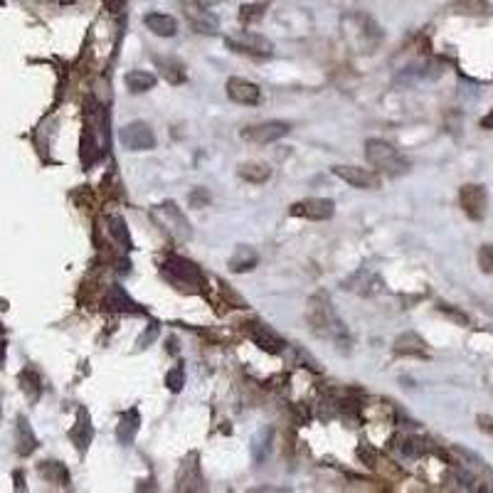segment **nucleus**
Returning <instances> with one entry per match:
<instances>
[{
	"label": "nucleus",
	"instance_id": "f257e3e1",
	"mask_svg": "<svg viewBox=\"0 0 493 493\" xmlns=\"http://www.w3.org/2000/svg\"><path fill=\"white\" fill-rule=\"evenodd\" d=\"M365 156H368L370 165H375L377 171L388 173V176H402V173L410 171V163L402 158V153L382 138L365 141Z\"/></svg>",
	"mask_w": 493,
	"mask_h": 493
},
{
	"label": "nucleus",
	"instance_id": "f03ea898",
	"mask_svg": "<svg viewBox=\"0 0 493 493\" xmlns=\"http://www.w3.org/2000/svg\"><path fill=\"white\" fill-rule=\"evenodd\" d=\"M308 323L316 335L321 338H338L343 333V323L335 316L331 299L323 291H318L311 301H308Z\"/></svg>",
	"mask_w": 493,
	"mask_h": 493
},
{
	"label": "nucleus",
	"instance_id": "7ed1b4c3",
	"mask_svg": "<svg viewBox=\"0 0 493 493\" xmlns=\"http://www.w3.org/2000/svg\"><path fill=\"white\" fill-rule=\"evenodd\" d=\"M163 276L168 279V282H173L176 286L185 289V291H190V289H198L202 286V274H200V269L193 264V262H188V259L182 257H171L168 262L163 264Z\"/></svg>",
	"mask_w": 493,
	"mask_h": 493
},
{
	"label": "nucleus",
	"instance_id": "20e7f679",
	"mask_svg": "<svg viewBox=\"0 0 493 493\" xmlns=\"http://www.w3.org/2000/svg\"><path fill=\"white\" fill-rule=\"evenodd\" d=\"M151 218L156 220L165 232H171L173 240H188L190 237V224L188 220H185V215L178 210L176 202H163V205L153 207Z\"/></svg>",
	"mask_w": 493,
	"mask_h": 493
},
{
	"label": "nucleus",
	"instance_id": "39448f33",
	"mask_svg": "<svg viewBox=\"0 0 493 493\" xmlns=\"http://www.w3.org/2000/svg\"><path fill=\"white\" fill-rule=\"evenodd\" d=\"M291 131V123L286 121H262V123H254V126H246L242 131V138L249 143H257V146H266V143H274L279 138Z\"/></svg>",
	"mask_w": 493,
	"mask_h": 493
},
{
	"label": "nucleus",
	"instance_id": "423d86ee",
	"mask_svg": "<svg viewBox=\"0 0 493 493\" xmlns=\"http://www.w3.org/2000/svg\"><path fill=\"white\" fill-rule=\"evenodd\" d=\"M118 138H121L123 148H129V151H151V148H156V134H153V129L146 121L126 123Z\"/></svg>",
	"mask_w": 493,
	"mask_h": 493
},
{
	"label": "nucleus",
	"instance_id": "0eeeda50",
	"mask_svg": "<svg viewBox=\"0 0 493 493\" xmlns=\"http://www.w3.org/2000/svg\"><path fill=\"white\" fill-rule=\"evenodd\" d=\"M459 202H461V210L466 212V218H471V220L486 218L488 193L483 185H476V182L464 185V188L459 190Z\"/></svg>",
	"mask_w": 493,
	"mask_h": 493
},
{
	"label": "nucleus",
	"instance_id": "6e6552de",
	"mask_svg": "<svg viewBox=\"0 0 493 493\" xmlns=\"http://www.w3.org/2000/svg\"><path fill=\"white\" fill-rule=\"evenodd\" d=\"M289 212L294 218H306V220H331L335 212L333 200L328 198H308L301 200V202H294L289 207Z\"/></svg>",
	"mask_w": 493,
	"mask_h": 493
},
{
	"label": "nucleus",
	"instance_id": "1a4fd4ad",
	"mask_svg": "<svg viewBox=\"0 0 493 493\" xmlns=\"http://www.w3.org/2000/svg\"><path fill=\"white\" fill-rule=\"evenodd\" d=\"M227 48H232L235 52L242 54H254V57H266L271 54V45L266 37L257 35V32H242V35L227 37Z\"/></svg>",
	"mask_w": 493,
	"mask_h": 493
},
{
	"label": "nucleus",
	"instance_id": "9d476101",
	"mask_svg": "<svg viewBox=\"0 0 493 493\" xmlns=\"http://www.w3.org/2000/svg\"><path fill=\"white\" fill-rule=\"evenodd\" d=\"M246 335L252 338L254 346H259L264 353H271V355H279V353H284V348H286V343H284L269 326H262V323L257 321L246 323Z\"/></svg>",
	"mask_w": 493,
	"mask_h": 493
},
{
	"label": "nucleus",
	"instance_id": "9b49d317",
	"mask_svg": "<svg viewBox=\"0 0 493 493\" xmlns=\"http://www.w3.org/2000/svg\"><path fill=\"white\" fill-rule=\"evenodd\" d=\"M333 176L346 180L353 188H360V190L377 188L375 173L368 171V168H358V165H333Z\"/></svg>",
	"mask_w": 493,
	"mask_h": 493
},
{
	"label": "nucleus",
	"instance_id": "f8f14e48",
	"mask_svg": "<svg viewBox=\"0 0 493 493\" xmlns=\"http://www.w3.org/2000/svg\"><path fill=\"white\" fill-rule=\"evenodd\" d=\"M227 96L232 101H237V104L254 106V104H259V99H262V89H259L254 82H249V79L232 76V79H227Z\"/></svg>",
	"mask_w": 493,
	"mask_h": 493
},
{
	"label": "nucleus",
	"instance_id": "ddd939ff",
	"mask_svg": "<svg viewBox=\"0 0 493 493\" xmlns=\"http://www.w3.org/2000/svg\"><path fill=\"white\" fill-rule=\"evenodd\" d=\"M70 439L74 441L79 452H87V446L92 444V439H94V427H92L89 412L84 410V407H79V412H76V424L72 427Z\"/></svg>",
	"mask_w": 493,
	"mask_h": 493
},
{
	"label": "nucleus",
	"instance_id": "4468645a",
	"mask_svg": "<svg viewBox=\"0 0 493 493\" xmlns=\"http://www.w3.org/2000/svg\"><path fill=\"white\" fill-rule=\"evenodd\" d=\"M146 28L151 30L153 35L158 37H176L178 35V20L173 15H165V12H148L143 18Z\"/></svg>",
	"mask_w": 493,
	"mask_h": 493
},
{
	"label": "nucleus",
	"instance_id": "2eb2a0df",
	"mask_svg": "<svg viewBox=\"0 0 493 493\" xmlns=\"http://www.w3.org/2000/svg\"><path fill=\"white\" fill-rule=\"evenodd\" d=\"M395 353L397 355H427V343L422 341V335L415 333V331H407V333L397 335L395 341Z\"/></svg>",
	"mask_w": 493,
	"mask_h": 493
},
{
	"label": "nucleus",
	"instance_id": "dca6fc26",
	"mask_svg": "<svg viewBox=\"0 0 493 493\" xmlns=\"http://www.w3.org/2000/svg\"><path fill=\"white\" fill-rule=\"evenodd\" d=\"M259 262V254L254 252L252 246H244L240 244L235 249V254L229 257V271H235V274H244V271H252Z\"/></svg>",
	"mask_w": 493,
	"mask_h": 493
},
{
	"label": "nucleus",
	"instance_id": "f3484780",
	"mask_svg": "<svg viewBox=\"0 0 493 493\" xmlns=\"http://www.w3.org/2000/svg\"><path fill=\"white\" fill-rule=\"evenodd\" d=\"M188 18L193 23V28L202 35H215L218 32V18L210 15L207 10H200V8H188Z\"/></svg>",
	"mask_w": 493,
	"mask_h": 493
},
{
	"label": "nucleus",
	"instance_id": "a211bd4d",
	"mask_svg": "<svg viewBox=\"0 0 493 493\" xmlns=\"http://www.w3.org/2000/svg\"><path fill=\"white\" fill-rule=\"evenodd\" d=\"M240 178L246 182H254V185H262L271 178V168L266 163H242Z\"/></svg>",
	"mask_w": 493,
	"mask_h": 493
},
{
	"label": "nucleus",
	"instance_id": "6ab92c4d",
	"mask_svg": "<svg viewBox=\"0 0 493 493\" xmlns=\"http://www.w3.org/2000/svg\"><path fill=\"white\" fill-rule=\"evenodd\" d=\"M190 481H200V466H198V454L188 457L182 461L180 471H178V488L185 491V488H193Z\"/></svg>",
	"mask_w": 493,
	"mask_h": 493
},
{
	"label": "nucleus",
	"instance_id": "aec40b11",
	"mask_svg": "<svg viewBox=\"0 0 493 493\" xmlns=\"http://www.w3.org/2000/svg\"><path fill=\"white\" fill-rule=\"evenodd\" d=\"M126 87H129L134 94H143V92L156 87V76L146 70H134L126 74Z\"/></svg>",
	"mask_w": 493,
	"mask_h": 493
},
{
	"label": "nucleus",
	"instance_id": "412c9836",
	"mask_svg": "<svg viewBox=\"0 0 493 493\" xmlns=\"http://www.w3.org/2000/svg\"><path fill=\"white\" fill-rule=\"evenodd\" d=\"M156 65H158L160 74H163L171 84H182L185 79H188V74H185V67H182L180 62H178V59H163V57H158V59H156Z\"/></svg>",
	"mask_w": 493,
	"mask_h": 493
},
{
	"label": "nucleus",
	"instance_id": "4be33fe9",
	"mask_svg": "<svg viewBox=\"0 0 493 493\" xmlns=\"http://www.w3.org/2000/svg\"><path fill=\"white\" fill-rule=\"evenodd\" d=\"M136 432H138V412L131 410V412H126V415L121 417V422H118L116 437H118L121 444H131L134 437H136Z\"/></svg>",
	"mask_w": 493,
	"mask_h": 493
},
{
	"label": "nucleus",
	"instance_id": "5701e85b",
	"mask_svg": "<svg viewBox=\"0 0 493 493\" xmlns=\"http://www.w3.org/2000/svg\"><path fill=\"white\" fill-rule=\"evenodd\" d=\"M35 446H37V439L35 434H32V429H30L28 419L20 417L18 419V452L23 454V457H28V454L35 452Z\"/></svg>",
	"mask_w": 493,
	"mask_h": 493
},
{
	"label": "nucleus",
	"instance_id": "b1692460",
	"mask_svg": "<svg viewBox=\"0 0 493 493\" xmlns=\"http://www.w3.org/2000/svg\"><path fill=\"white\" fill-rule=\"evenodd\" d=\"M106 308H112V311H138L121 286H112V291L106 296Z\"/></svg>",
	"mask_w": 493,
	"mask_h": 493
},
{
	"label": "nucleus",
	"instance_id": "393cba45",
	"mask_svg": "<svg viewBox=\"0 0 493 493\" xmlns=\"http://www.w3.org/2000/svg\"><path fill=\"white\" fill-rule=\"evenodd\" d=\"M40 474L52 483H62V486L70 483V474H67L65 464H59V461H45L40 466Z\"/></svg>",
	"mask_w": 493,
	"mask_h": 493
},
{
	"label": "nucleus",
	"instance_id": "a878e982",
	"mask_svg": "<svg viewBox=\"0 0 493 493\" xmlns=\"http://www.w3.org/2000/svg\"><path fill=\"white\" fill-rule=\"evenodd\" d=\"M109 235H112V240H116L123 249H131V235L121 218H109Z\"/></svg>",
	"mask_w": 493,
	"mask_h": 493
},
{
	"label": "nucleus",
	"instance_id": "bb28decb",
	"mask_svg": "<svg viewBox=\"0 0 493 493\" xmlns=\"http://www.w3.org/2000/svg\"><path fill=\"white\" fill-rule=\"evenodd\" d=\"M269 8V3H249V6H242V10H240V20L242 23H257V20H262L264 18V10Z\"/></svg>",
	"mask_w": 493,
	"mask_h": 493
},
{
	"label": "nucleus",
	"instance_id": "cd10ccee",
	"mask_svg": "<svg viewBox=\"0 0 493 493\" xmlns=\"http://www.w3.org/2000/svg\"><path fill=\"white\" fill-rule=\"evenodd\" d=\"M20 382H23V390L25 395H28L30 399H37L40 397V377H37V373H32V370H25L23 375H20Z\"/></svg>",
	"mask_w": 493,
	"mask_h": 493
},
{
	"label": "nucleus",
	"instance_id": "c85d7f7f",
	"mask_svg": "<svg viewBox=\"0 0 493 493\" xmlns=\"http://www.w3.org/2000/svg\"><path fill=\"white\" fill-rule=\"evenodd\" d=\"M165 385H168V390L171 392H180L182 385H185V370L178 365V368H173L168 375H165Z\"/></svg>",
	"mask_w": 493,
	"mask_h": 493
},
{
	"label": "nucleus",
	"instance_id": "c756f323",
	"mask_svg": "<svg viewBox=\"0 0 493 493\" xmlns=\"http://www.w3.org/2000/svg\"><path fill=\"white\" fill-rule=\"evenodd\" d=\"M479 266L486 274H493V244H483L479 249Z\"/></svg>",
	"mask_w": 493,
	"mask_h": 493
},
{
	"label": "nucleus",
	"instance_id": "7c9ffc66",
	"mask_svg": "<svg viewBox=\"0 0 493 493\" xmlns=\"http://www.w3.org/2000/svg\"><path fill=\"white\" fill-rule=\"evenodd\" d=\"M188 200H190V207H205V205H210L212 198L205 188H195L193 193L188 195Z\"/></svg>",
	"mask_w": 493,
	"mask_h": 493
},
{
	"label": "nucleus",
	"instance_id": "2f4dec72",
	"mask_svg": "<svg viewBox=\"0 0 493 493\" xmlns=\"http://www.w3.org/2000/svg\"><path fill=\"white\" fill-rule=\"evenodd\" d=\"M439 311L444 313L446 318L457 321L459 326H469V316H466V313H461V311H457V308H449L446 304H441V306H439Z\"/></svg>",
	"mask_w": 493,
	"mask_h": 493
},
{
	"label": "nucleus",
	"instance_id": "473e14b6",
	"mask_svg": "<svg viewBox=\"0 0 493 493\" xmlns=\"http://www.w3.org/2000/svg\"><path fill=\"white\" fill-rule=\"evenodd\" d=\"M358 459H360V461H365V464H368V466H375V464H377V454H375V449H373V446H368V444H365V441L358 446Z\"/></svg>",
	"mask_w": 493,
	"mask_h": 493
},
{
	"label": "nucleus",
	"instance_id": "72a5a7b5",
	"mask_svg": "<svg viewBox=\"0 0 493 493\" xmlns=\"http://www.w3.org/2000/svg\"><path fill=\"white\" fill-rule=\"evenodd\" d=\"M156 335H158V326H156V323H151V326L146 328V333L138 338V348H146L148 341H156Z\"/></svg>",
	"mask_w": 493,
	"mask_h": 493
},
{
	"label": "nucleus",
	"instance_id": "f704fd0d",
	"mask_svg": "<svg viewBox=\"0 0 493 493\" xmlns=\"http://www.w3.org/2000/svg\"><path fill=\"white\" fill-rule=\"evenodd\" d=\"M481 129H486V131H493V112H488L486 116L481 118Z\"/></svg>",
	"mask_w": 493,
	"mask_h": 493
},
{
	"label": "nucleus",
	"instance_id": "c9c22d12",
	"mask_svg": "<svg viewBox=\"0 0 493 493\" xmlns=\"http://www.w3.org/2000/svg\"><path fill=\"white\" fill-rule=\"evenodd\" d=\"M198 3L202 8H207V6H215V3H220V0H198Z\"/></svg>",
	"mask_w": 493,
	"mask_h": 493
},
{
	"label": "nucleus",
	"instance_id": "e433bc0d",
	"mask_svg": "<svg viewBox=\"0 0 493 493\" xmlns=\"http://www.w3.org/2000/svg\"><path fill=\"white\" fill-rule=\"evenodd\" d=\"M52 3H57V6H70V3H74V0H52Z\"/></svg>",
	"mask_w": 493,
	"mask_h": 493
},
{
	"label": "nucleus",
	"instance_id": "4c0bfd02",
	"mask_svg": "<svg viewBox=\"0 0 493 493\" xmlns=\"http://www.w3.org/2000/svg\"><path fill=\"white\" fill-rule=\"evenodd\" d=\"M3 355H6V346L0 343V363H3Z\"/></svg>",
	"mask_w": 493,
	"mask_h": 493
}]
</instances>
